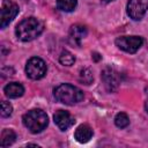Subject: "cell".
<instances>
[{"label": "cell", "instance_id": "6da1fadb", "mask_svg": "<svg viewBox=\"0 0 148 148\" xmlns=\"http://www.w3.org/2000/svg\"><path fill=\"white\" fill-rule=\"evenodd\" d=\"M44 30V24L36 17H28L21 21L15 29V34L18 39L23 42H30L37 38Z\"/></svg>", "mask_w": 148, "mask_h": 148}, {"label": "cell", "instance_id": "7a4b0ae2", "mask_svg": "<svg viewBox=\"0 0 148 148\" xmlns=\"http://www.w3.org/2000/svg\"><path fill=\"white\" fill-rule=\"evenodd\" d=\"M54 97L58 102L66 105H73L83 99V92L77 87L68 83H62L54 89Z\"/></svg>", "mask_w": 148, "mask_h": 148}, {"label": "cell", "instance_id": "3957f363", "mask_svg": "<svg viewBox=\"0 0 148 148\" xmlns=\"http://www.w3.org/2000/svg\"><path fill=\"white\" fill-rule=\"evenodd\" d=\"M23 124L24 126L31 132V133H39L42 132L49 124V118L47 114L40 110V109H35L31 111H28L23 118Z\"/></svg>", "mask_w": 148, "mask_h": 148}, {"label": "cell", "instance_id": "277c9868", "mask_svg": "<svg viewBox=\"0 0 148 148\" xmlns=\"http://www.w3.org/2000/svg\"><path fill=\"white\" fill-rule=\"evenodd\" d=\"M46 64L38 57H32L25 65V73L32 80H39L46 74Z\"/></svg>", "mask_w": 148, "mask_h": 148}, {"label": "cell", "instance_id": "5b68a950", "mask_svg": "<svg viewBox=\"0 0 148 148\" xmlns=\"http://www.w3.org/2000/svg\"><path fill=\"white\" fill-rule=\"evenodd\" d=\"M143 39L139 36H123L116 39V45L127 53H135L141 47Z\"/></svg>", "mask_w": 148, "mask_h": 148}, {"label": "cell", "instance_id": "8992f818", "mask_svg": "<svg viewBox=\"0 0 148 148\" xmlns=\"http://www.w3.org/2000/svg\"><path fill=\"white\" fill-rule=\"evenodd\" d=\"M18 6L10 1V0H3L2 1V6H1V28H6L12 21L13 18L18 14Z\"/></svg>", "mask_w": 148, "mask_h": 148}, {"label": "cell", "instance_id": "52a82bcc", "mask_svg": "<svg viewBox=\"0 0 148 148\" xmlns=\"http://www.w3.org/2000/svg\"><path fill=\"white\" fill-rule=\"evenodd\" d=\"M148 9V0H128L127 14L131 18L138 21L143 17Z\"/></svg>", "mask_w": 148, "mask_h": 148}, {"label": "cell", "instance_id": "ba28073f", "mask_svg": "<svg viewBox=\"0 0 148 148\" xmlns=\"http://www.w3.org/2000/svg\"><path fill=\"white\" fill-rule=\"evenodd\" d=\"M101 76H102L104 86H105V88H106V90L109 92H113V91H116L118 89L120 81H119V75H118V73L116 71H113L110 67H106V68H104L102 71V75Z\"/></svg>", "mask_w": 148, "mask_h": 148}, {"label": "cell", "instance_id": "9c48e42d", "mask_svg": "<svg viewBox=\"0 0 148 148\" xmlns=\"http://www.w3.org/2000/svg\"><path fill=\"white\" fill-rule=\"evenodd\" d=\"M53 119H54L56 125L61 131L68 130L75 123L74 118L69 114V112H67L65 110H58V111H56V113L53 114Z\"/></svg>", "mask_w": 148, "mask_h": 148}, {"label": "cell", "instance_id": "30bf717a", "mask_svg": "<svg viewBox=\"0 0 148 148\" xmlns=\"http://www.w3.org/2000/svg\"><path fill=\"white\" fill-rule=\"evenodd\" d=\"M87 28L81 24H74L69 29V40L73 45H80L81 40L87 36Z\"/></svg>", "mask_w": 148, "mask_h": 148}, {"label": "cell", "instance_id": "8fae6325", "mask_svg": "<svg viewBox=\"0 0 148 148\" xmlns=\"http://www.w3.org/2000/svg\"><path fill=\"white\" fill-rule=\"evenodd\" d=\"M92 136V130L90 128V126L83 124V125H80L76 130H75V133H74V138L77 142L80 143H86L88 142Z\"/></svg>", "mask_w": 148, "mask_h": 148}, {"label": "cell", "instance_id": "7c38bea8", "mask_svg": "<svg viewBox=\"0 0 148 148\" xmlns=\"http://www.w3.org/2000/svg\"><path fill=\"white\" fill-rule=\"evenodd\" d=\"M3 91H5L6 96L9 98H17V97H21L23 95L24 88L18 82H10L5 87Z\"/></svg>", "mask_w": 148, "mask_h": 148}, {"label": "cell", "instance_id": "4fadbf2b", "mask_svg": "<svg viewBox=\"0 0 148 148\" xmlns=\"http://www.w3.org/2000/svg\"><path fill=\"white\" fill-rule=\"evenodd\" d=\"M16 139V134L13 130H3L2 133H1V138H0V146L1 147H8L10 145L14 143Z\"/></svg>", "mask_w": 148, "mask_h": 148}, {"label": "cell", "instance_id": "5bb4252c", "mask_svg": "<svg viewBox=\"0 0 148 148\" xmlns=\"http://www.w3.org/2000/svg\"><path fill=\"white\" fill-rule=\"evenodd\" d=\"M58 9L62 12H72L76 7V0H56Z\"/></svg>", "mask_w": 148, "mask_h": 148}, {"label": "cell", "instance_id": "9a60e30c", "mask_svg": "<svg viewBox=\"0 0 148 148\" xmlns=\"http://www.w3.org/2000/svg\"><path fill=\"white\" fill-rule=\"evenodd\" d=\"M59 61L64 66H72L75 62V57L68 51H62L59 57Z\"/></svg>", "mask_w": 148, "mask_h": 148}, {"label": "cell", "instance_id": "2e32d148", "mask_svg": "<svg viewBox=\"0 0 148 148\" xmlns=\"http://www.w3.org/2000/svg\"><path fill=\"white\" fill-rule=\"evenodd\" d=\"M114 124H116L117 127H119V128H125V127L128 126L130 119H128V117H127L126 113L119 112V113H117V116H116V118H114Z\"/></svg>", "mask_w": 148, "mask_h": 148}, {"label": "cell", "instance_id": "e0dca14e", "mask_svg": "<svg viewBox=\"0 0 148 148\" xmlns=\"http://www.w3.org/2000/svg\"><path fill=\"white\" fill-rule=\"evenodd\" d=\"M92 80H94V76H92V73L89 68L81 69V72H80V82L81 83L88 86V84L92 83Z\"/></svg>", "mask_w": 148, "mask_h": 148}, {"label": "cell", "instance_id": "ac0fdd59", "mask_svg": "<svg viewBox=\"0 0 148 148\" xmlns=\"http://www.w3.org/2000/svg\"><path fill=\"white\" fill-rule=\"evenodd\" d=\"M12 112H13L12 105H10L8 102L2 101V102H1V117L7 118V117H9V116L12 114Z\"/></svg>", "mask_w": 148, "mask_h": 148}, {"label": "cell", "instance_id": "d6986e66", "mask_svg": "<svg viewBox=\"0 0 148 148\" xmlns=\"http://www.w3.org/2000/svg\"><path fill=\"white\" fill-rule=\"evenodd\" d=\"M92 57H94V59H95V61H98V60L101 59V56H99L98 53H96V52H95V53H92Z\"/></svg>", "mask_w": 148, "mask_h": 148}, {"label": "cell", "instance_id": "ffe728a7", "mask_svg": "<svg viewBox=\"0 0 148 148\" xmlns=\"http://www.w3.org/2000/svg\"><path fill=\"white\" fill-rule=\"evenodd\" d=\"M145 109H146V112L148 113V101L145 103Z\"/></svg>", "mask_w": 148, "mask_h": 148}, {"label": "cell", "instance_id": "44dd1931", "mask_svg": "<svg viewBox=\"0 0 148 148\" xmlns=\"http://www.w3.org/2000/svg\"><path fill=\"white\" fill-rule=\"evenodd\" d=\"M102 1H104V2H110V1H112V0H102Z\"/></svg>", "mask_w": 148, "mask_h": 148}]
</instances>
